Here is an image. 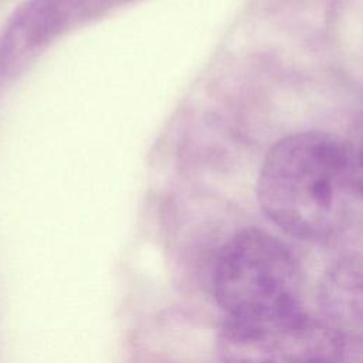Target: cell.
Wrapping results in <instances>:
<instances>
[{"mask_svg":"<svg viewBox=\"0 0 363 363\" xmlns=\"http://www.w3.org/2000/svg\"><path fill=\"white\" fill-rule=\"evenodd\" d=\"M125 0H27L9 20L0 40V68L9 69L69 30Z\"/></svg>","mask_w":363,"mask_h":363,"instance_id":"277c9868","label":"cell"},{"mask_svg":"<svg viewBox=\"0 0 363 363\" xmlns=\"http://www.w3.org/2000/svg\"><path fill=\"white\" fill-rule=\"evenodd\" d=\"M323 320L346 342L362 336V267L347 258L330 267L319 291Z\"/></svg>","mask_w":363,"mask_h":363,"instance_id":"5b68a950","label":"cell"},{"mask_svg":"<svg viewBox=\"0 0 363 363\" xmlns=\"http://www.w3.org/2000/svg\"><path fill=\"white\" fill-rule=\"evenodd\" d=\"M257 197L265 216L288 234L309 241L336 237L360 206V153L328 132L292 133L268 152Z\"/></svg>","mask_w":363,"mask_h":363,"instance_id":"6da1fadb","label":"cell"},{"mask_svg":"<svg viewBox=\"0 0 363 363\" xmlns=\"http://www.w3.org/2000/svg\"><path fill=\"white\" fill-rule=\"evenodd\" d=\"M346 340L301 306L248 318H228L216 337L223 363H337Z\"/></svg>","mask_w":363,"mask_h":363,"instance_id":"3957f363","label":"cell"},{"mask_svg":"<svg viewBox=\"0 0 363 363\" xmlns=\"http://www.w3.org/2000/svg\"><path fill=\"white\" fill-rule=\"evenodd\" d=\"M211 285L228 318H248L298 308L302 274L285 242L264 230L247 228L221 247Z\"/></svg>","mask_w":363,"mask_h":363,"instance_id":"7a4b0ae2","label":"cell"}]
</instances>
